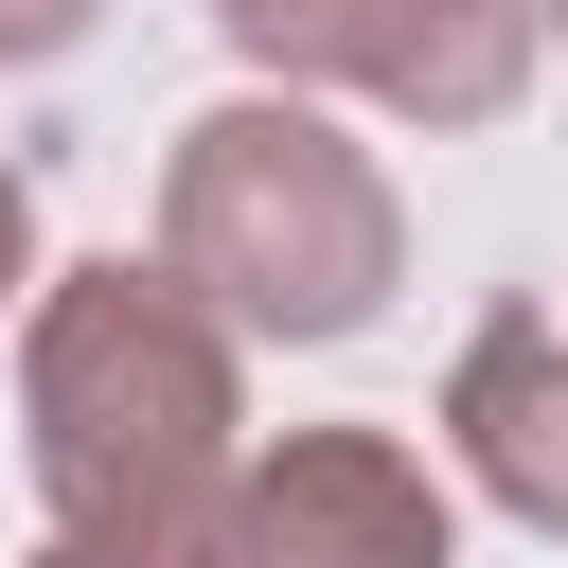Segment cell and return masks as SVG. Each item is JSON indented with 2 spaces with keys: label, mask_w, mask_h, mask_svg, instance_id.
<instances>
[{
  "label": "cell",
  "mask_w": 568,
  "mask_h": 568,
  "mask_svg": "<svg viewBox=\"0 0 568 568\" xmlns=\"http://www.w3.org/2000/svg\"><path fill=\"white\" fill-rule=\"evenodd\" d=\"M248 71L284 89H373L408 124H497L532 89V0H213Z\"/></svg>",
  "instance_id": "obj_3"
},
{
  "label": "cell",
  "mask_w": 568,
  "mask_h": 568,
  "mask_svg": "<svg viewBox=\"0 0 568 568\" xmlns=\"http://www.w3.org/2000/svg\"><path fill=\"white\" fill-rule=\"evenodd\" d=\"M160 266L231 320V337H355L408 266V213L390 178L320 124V106H213L178 124V178H160Z\"/></svg>",
  "instance_id": "obj_2"
},
{
  "label": "cell",
  "mask_w": 568,
  "mask_h": 568,
  "mask_svg": "<svg viewBox=\"0 0 568 568\" xmlns=\"http://www.w3.org/2000/svg\"><path fill=\"white\" fill-rule=\"evenodd\" d=\"M89 36V0H0V71H36V53H71Z\"/></svg>",
  "instance_id": "obj_6"
},
{
  "label": "cell",
  "mask_w": 568,
  "mask_h": 568,
  "mask_svg": "<svg viewBox=\"0 0 568 568\" xmlns=\"http://www.w3.org/2000/svg\"><path fill=\"white\" fill-rule=\"evenodd\" d=\"M18 231H36V178L0 160V284H18Z\"/></svg>",
  "instance_id": "obj_7"
},
{
  "label": "cell",
  "mask_w": 568,
  "mask_h": 568,
  "mask_svg": "<svg viewBox=\"0 0 568 568\" xmlns=\"http://www.w3.org/2000/svg\"><path fill=\"white\" fill-rule=\"evenodd\" d=\"M18 408H36L53 550H89V568H195V532L231 497V320L178 266H71L36 302Z\"/></svg>",
  "instance_id": "obj_1"
},
{
  "label": "cell",
  "mask_w": 568,
  "mask_h": 568,
  "mask_svg": "<svg viewBox=\"0 0 568 568\" xmlns=\"http://www.w3.org/2000/svg\"><path fill=\"white\" fill-rule=\"evenodd\" d=\"M444 444H462V479H479L497 515L568 532V320H550V302H497V320L462 337V373H444Z\"/></svg>",
  "instance_id": "obj_5"
},
{
  "label": "cell",
  "mask_w": 568,
  "mask_h": 568,
  "mask_svg": "<svg viewBox=\"0 0 568 568\" xmlns=\"http://www.w3.org/2000/svg\"><path fill=\"white\" fill-rule=\"evenodd\" d=\"M532 18H550V36H568V0H532Z\"/></svg>",
  "instance_id": "obj_8"
},
{
  "label": "cell",
  "mask_w": 568,
  "mask_h": 568,
  "mask_svg": "<svg viewBox=\"0 0 568 568\" xmlns=\"http://www.w3.org/2000/svg\"><path fill=\"white\" fill-rule=\"evenodd\" d=\"M195 568H462V532H444V479H426L408 444L302 426V444H266V462H231Z\"/></svg>",
  "instance_id": "obj_4"
},
{
  "label": "cell",
  "mask_w": 568,
  "mask_h": 568,
  "mask_svg": "<svg viewBox=\"0 0 568 568\" xmlns=\"http://www.w3.org/2000/svg\"><path fill=\"white\" fill-rule=\"evenodd\" d=\"M36 568H89V550H36Z\"/></svg>",
  "instance_id": "obj_9"
}]
</instances>
